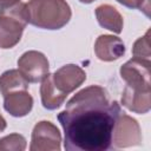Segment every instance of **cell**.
<instances>
[{"instance_id":"9","label":"cell","mask_w":151,"mask_h":151,"mask_svg":"<svg viewBox=\"0 0 151 151\" xmlns=\"http://www.w3.org/2000/svg\"><path fill=\"white\" fill-rule=\"evenodd\" d=\"M94 53L99 60L113 61L124 55L125 45L118 37L111 34H101L96 40Z\"/></svg>"},{"instance_id":"2","label":"cell","mask_w":151,"mask_h":151,"mask_svg":"<svg viewBox=\"0 0 151 151\" xmlns=\"http://www.w3.org/2000/svg\"><path fill=\"white\" fill-rule=\"evenodd\" d=\"M26 6L28 22L42 29H60L72 17L66 0H29Z\"/></svg>"},{"instance_id":"4","label":"cell","mask_w":151,"mask_h":151,"mask_svg":"<svg viewBox=\"0 0 151 151\" xmlns=\"http://www.w3.org/2000/svg\"><path fill=\"white\" fill-rule=\"evenodd\" d=\"M142 131L138 122L124 111L118 116L112 131V147L123 149L142 144Z\"/></svg>"},{"instance_id":"11","label":"cell","mask_w":151,"mask_h":151,"mask_svg":"<svg viewBox=\"0 0 151 151\" xmlns=\"http://www.w3.org/2000/svg\"><path fill=\"white\" fill-rule=\"evenodd\" d=\"M122 104L131 112L145 114L151 109V91H137L125 86L122 94Z\"/></svg>"},{"instance_id":"19","label":"cell","mask_w":151,"mask_h":151,"mask_svg":"<svg viewBox=\"0 0 151 151\" xmlns=\"http://www.w3.org/2000/svg\"><path fill=\"white\" fill-rule=\"evenodd\" d=\"M6 126H7V123H6L5 118L0 114V132H2V131L6 129Z\"/></svg>"},{"instance_id":"12","label":"cell","mask_w":151,"mask_h":151,"mask_svg":"<svg viewBox=\"0 0 151 151\" xmlns=\"http://www.w3.org/2000/svg\"><path fill=\"white\" fill-rule=\"evenodd\" d=\"M40 97H41V104L47 110H57L59 109L65 99L66 94L61 93L54 85L52 74H47L42 80L40 85Z\"/></svg>"},{"instance_id":"6","label":"cell","mask_w":151,"mask_h":151,"mask_svg":"<svg viewBox=\"0 0 151 151\" xmlns=\"http://www.w3.org/2000/svg\"><path fill=\"white\" fill-rule=\"evenodd\" d=\"M61 134L58 127L48 122L41 120L35 124L32 131L31 151H60Z\"/></svg>"},{"instance_id":"14","label":"cell","mask_w":151,"mask_h":151,"mask_svg":"<svg viewBox=\"0 0 151 151\" xmlns=\"http://www.w3.org/2000/svg\"><path fill=\"white\" fill-rule=\"evenodd\" d=\"M28 81L19 70H8L0 76V93L6 96L9 92L27 90Z\"/></svg>"},{"instance_id":"8","label":"cell","mask_w":151,"mask_h":151,"mask_svg":"<svg viewBox=\"0 0 151 151\" xmlns=\"http://www.w3.org/2000/svg\"><path fill=\"white\" fill-rule=\"evenodd\" d=\"M55 87L64 94L68 96L76 88H78L86 80L85 71L74 64H67L61 66L52 74Z\"/></svg>"},{"instance_id":"18","label":"cell","mask_w":151,"mask_h":151,"mask_svg":"<svg viewBox=\"0 0 151 151\" xmlns=\"http://www.w3.org/2000/svg\"><path fill=\"white\" fill-rule=\"evenodd\" d=\"M17 2H19V0H0V8L9 7V6H12Z\"/></svg>"},{"instance_id":"7","label":"cell","mask_w":151,"mask_h":151,"mask_svg":"<svg viewBox=\"0 0 151 151\" xmlns=\"http://www.w3.org/2000/svg\"><path fill=\"white\" fill-rule=\"evenodd\" d=\"M18 70L28 83H38L48 74L50 64L44 53L27 51L18 59Z\"/></svg>"},{"instance_id":"17","label":"cell","mask_w":151,"mask_h":151,"mask_svg":"<svg viewBox=\"0 0 151 151\" xmlns=\"http://www.w3.org/2000/svg\"><path fill=\"white\" fill-rule=\"evenodd\" d=\"M120 5L127 7V8H138L139 11H143L149 17V9H150V0H116Z\"/></svg>"},{"instance_id":"5","label":"cell","mask_w":151,"mask_h":151,"mask_svg":"<svg viewBox=\"0 0 151 151\" xmlns=\"http://www.w3.org/2000/svg\"><path fill=\"white\" fill-rule=\"evenodd\" d=\"M120 77L126 86L137 91H151V61L132 58L120 67Z\"/></svg>"},{"instance_id":"15","label":"cell","mask_w":151,"mask_h":151,"mask_svg":"<svg viewBox=\"0 0 151 151\" xmlns=\"http://www.w3.org/2000/svg\"><path fill=\"white\" fill-rule=\"evenodd\" d=\"M26 139L22 134L11 133L4 138H0V151L12 150V151H24L26 149Z\"/></svg>"},{"instance_id":"10","label":"cell","mask_w":151,"mask_h":151,"mask_svg":"<svg viewBox=\"0 0 151 151\" xmlns=\"http://www.w3.org/2000/svg\"><path fill=\"white\" fill-rule=\"evenodd\" d=\"M33 107V98L27 90L9 92L4 96V109L13 117H25Z\"/></svg>"},{"instance_id":"3","label":"cell","mask_w":151,"mask_h":151,"mask_svg":"<svg viewBox=\"0 0 151 151\" xmlns=\"http://www.w3.org/2000/svg\"><path fill=\"white\" fill-rule=\"evenodd\" d=\"M28 24V12L25 2H17L0 8V48H12L21 39Z\"/></svg>"},{"instance_id":"20","label":"cell","mask_w":151,"mask_h":151,"mask_svg":"<svg viewBox=\"0 0 151 151\" xmlns=\"http://www.w3.org/2000/svg\"><path fill=\"white\" fill-rule=\"evenodd\" d=\"M80 2H83V4H91V2H93L94 0H79Z\"/></svg>"},{"instance_id":"1","label":"cell","mask_w":151,"mask_h":151,"mask_svg":"<svg viewBox=\"0 0 151 151\" xmlns=\"http://www.w3.org/2000/svg\"><path fill=\"white\" fill-rule=\"evenodd\" d=\"M120 104L110 101L104 87L91 85L76 93L58 114L67 151H106L112 149V131Z\"/></svg>"},{"instance_id":"13","label":"cell","mask_w":151,"mask_h":151,"mask_svg":"<svg viewBox=\"0 0 151 151\" xmlns=\"http://www.w3.org/2000/svg\"><path fill=\"white\" fill-rule=\"evenodd\" d=\"M96 17L99 25L113 33H122L123 31V17L118 9L111 5H100L96 8Z\"/></svg>"},{"instance_id":"16","label":"cell","mask_w":151,"mask_h":151,"mask_svg":"<svg viewBox=\"0 0 151 151\" xmlns=\"http://www.w3.org/2000/svg\"><path fill=\"white\" fill-rule=\"evenodd\" d=\"M132 54L134 58L150 60L151 51H150V31L145 33V35L138 38L132 47Z\"/></svg>"}]
</instances>
